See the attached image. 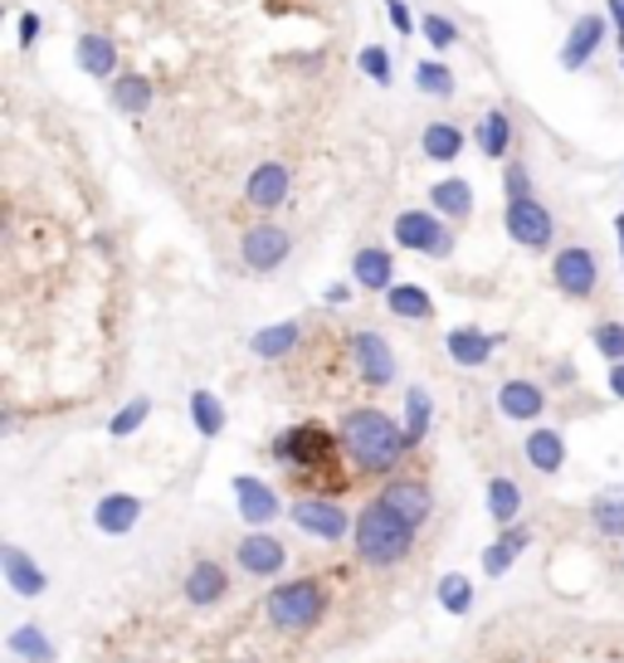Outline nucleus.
Masks as SVG:
<instances>
[{"label":"nucleus","mask_w":624,"mask_h":663,"mask_svg":"<svg viewBox=\"0 0 624 663\" xmlns=\"http://www.w3.org/2000/svg\"><path fill=\"white\" fill-rule=\"evenodd\" d=\"M347 293H351L347 284H333V288H327V303H347Z\"/></svg>","instance_id":"47"},{"label":"nucleus","mask_w":624,"mask_h":663,"mask_svg":"<svg viewBox=\"0 0 624 663\" xmlns=\"http://www.w3.org/2000/svg\"><path fill=\"white\" fill-rule=\"evenodd\" d=\"M430 420H434V400L424 386H410L406 390V439L410 445H420L424 435H430Z\"/></svg>","instance_id":"34"},{"label":"nucleus","mask_w":624,"mask_h":663,"mask_svg":"<svg viewBox=\"0 0 624 663\" xmlns=\"http://www.w3.org/2000/svg\"><path fill=\"white\" fill-rule=\"evenodd\" d=\"M191 420H195V435H201V439L225 435V405H219L215 390H195V396H191Z\"/></svg>","instance_id":"31"},{"label":"nucleus","mask_w":624,"mask_h":663,"mask_svg":"<svg viewBox=\"0 0 624 663\" xmlns=\"http://www.w3.org/2000/svg\"><path fill=\"white\" fill-rule=\"evenodd\" d=\"M298 337H303L298 323H278V327L254 332V337H249V351L259 356V361H278V356H288L293 347H298Z\"/></svg>","instance_id":"29"},{"label":"nucleus","mask_w":624,"mask_h":663,"mask_svg":"<svg viewBox=\"0 0 624 663\" xmlns=\"http://www.w3.org/2000/svg\"><path fill=\"white\" fill-rule=\"evenodd\" d=\"M552 278L566 298H591L601 288V259L585 244H571V249H561L552 259Z\"/></svg>","instance_id":"7"},{"label":"nucleus","mask_w":624,"mask_h":663,"mask_svg":"<svg viewBox=\"0 0 624 663\" xmlns=\"http://www.w3.org/2000/svg\"><path fill=\"white\" fill-rule=\"evenodd\" d=\"M528 547H532V532H528V527H522V522L503 527V537H498V542L483 551V575H508L512 561H518Z\"/></svg>","instance_id":"23"},{"label":"nucleus","mask_w":624,"mask_h":663,"mask_svg":"<svg viewBox=\"0 0 624 663\" xmlns=\"http://www.w3.org/2000/svg\"><path fill=\"white\" fill-rule=\"evenodd\" d=\"M420 152H424V162H439V166L459 162L463 128H454V122H430V128H424V137H420Z\"/></svg>","instance_id":"26"},{"label":"nucleus","mask_w":624,"mask_h":663,"mask_svg":"<svg viewBox=\"0 0 624 663\" xmlns=\"http://www.w3.org/2000/svg\"><path fill=\"white\" fill-rule=\"evenodd\" d=\"M357 64H361V73L371 83H381V89H390V83H396V69H390V54L381 44H366L361 54H357Z\"/></svg>","instance_id":"39"},{"label":"nucleus","mask_w":624,"mask_h":663,"mask_svg":"<svg viewBox=\"0 0 624 663\" xmlns=\"http://www.w3.org/2000/svg\"><path fill=\"white\" fill-rule=\"evenodd\" d=\"M79 69L93 79H117V44L108 34H79Z\"/></svg>","instance_id":"25"},{"label":"nucleus","mask_w":624,"mask_h":663,"mask_svg":"<svg viewBox=\"0 0 624 663\" xmlns=\"http://www.w3.org/2000/svg\"><path fill=\"white\" fill-rule=\"evenodd\" d=\"M152 83L142 79V73H117V83H113V103L122 108V113H146V108H152Z\"/></svg>","instance_id":"35"},{"label":"nucleus","mask_w":624,"mask_h":663,"mask_svg":"<svg viewBox=\"0 0 624 663\" xmlns=\"http://www.w3.org/2000/svg\"><path fill=\"white\" fill-rule=\"evenodd\" d=\"M390 239H396L400 249L434 254V259H449V254H454V235L444 230V215L439 211H400Z\"/></svg>","instance_id":"4"},{"label":"nucleus","mask_w":624,"mask_h":663,"mask_svg":"<svg viewBox=\"0 0 624 663\" xmlns=\"http://www.w3.org/2000/svg\"><path fill=\"white\" fill-rule=\"evenodd\" d=\"M591 527L601 537H615V542H624V488H610V493H601L591 502Z\"/></svg>","instance_id":"30"},{"label":"nucleus","mask_w":624,"mask_h":663,"mask_svg":"<svg viewBox=\"0 0 624 663\" xmlns=\"http://www.w3.org/2000/svg\"><path fill=\"white\" fill-rule=\"evenodd\" d=\"M146 415H152V400H146V396H132V400H127V405H122V410L113 415V420H108V435H113V439L137 435V429L146 425Z\"/></svg>","instance_id":"38"},{"label":"nucleus","mask_w":624,"mask_h":663,"mask_svg":"<svg viewBox=\"0 0 624 663\" xmlns=\"http://www.w3.org/2000/svg\"><path fill=\"white\" fill-rule=\"evenodd\" d=\"M415 89H420L424 98H454L459 79H454V69H449V64L420 59V64H415Z\"/></svg>","instance_id":"36"},{"label":"nucleus","mask_w":624,"mask_h":663,"mask_svg":"<svg viewBox=\"0 0 624 663\" xmlns=\"http://www.w3.org/2000/svg\"><path fill=\"white\" fill-rule=\"evenodd\" d=\"M235 561H239V571H244V575H259V581H274V575L288 567V547L278 542L274 532H259V527H254V532L235 547Z\"/></svg>","instance_id":"9"},{"label":"nucleus","mask_w":624,"mask_h":663,"mask_svg":"<svg viewBox=\"0 0 624 663\" xmlns=\"http://www.w3.org/2000/svg\"><path fill=\"white\" fill-rule=\"evenodd\" d=\"M430 211H439L444 220H469L473 215V186L459 176H444L430 186Z\"/></svg>","instance_id":"24"},{"label":"nucleus","mask_w":624,"mask_h":663,"mask_svg":"<svg viewBox=\"0 0 624 663\" xmlns=\"http://www.w3.org/2000/svg\"><path fill=\"white\" fill-rule=\"evenodd\" d=\"M610 6V24H615V44H620V59H624V0H605Z\"/></svg>","instance_id":"44"},{"label":"nucleus","mask_w":624,"mask_h":663,"mask_svg":"<svg viewBox=\"0 0 624 663\" xmlns=\"http://www.w3.org/2000/svg\"><path fill=\"white\" fill-rule=\"evenodd\" d=\"M518 512H522V488L512 483V478H493V483H488V518L498 527H512Z\"/></svg>","instance_id":"32"},{"label":"nucleus","mask_w":624,"mask_h":663,"mask_svg":"<svg viewBox=\"0 0 624 663\" xmlns=\"http://www.w3.org/2000/svg\"><path fill=\"white\" fill-rule=\"evenodd\" d=\"M264 610H268V620H274V630L303 634L323 620L327 591H323V581H288V585H278V591H268Z\"/></svg>","instance_id":"3"},{"label":"nucleus","mask_w":624,"mask_h":663,"mask_svg":"<svg viewBox=\"0 0 624 663\" xmlns=\"http://www.w3.org/2000/svg\"><path fill=\"white\" fill-rule=\"evenodd\" d=\"M239 254L254 274H274V268L293 254V239H288V230H278V225H254V230H244Z\"/></svg>","instance_id":"10"},{"label":"nucleus","mask_w":624,"mask_h":663,"mask_svg":"<svg viewBox=\"0 0 624 663\" xmlns=\"http://www.w3.org/2000/svg\"><path fill=\"white\" fill-rule=\"evenodd\" d=\"M351 278H357V288L386 293L390 278H396V259H390V249H381V244H366V249H357V259H351Z\"/></svg>","instance_id":"21"},{"label":"nucleus","mask_w":624,"mask_h":663,"mask_svg":"<svg viewBox=\"0 0 624 663\" xmlns=\"http://www.w3.org/2000/svg\"><path fill=\"white\" fill-rule=\"evenodd\" d=\"M93 522H98V532H103V537H127L132 527L142 522V498H132V493H108V498H98Z\"/></svg>","instance_id":"16"},{"label":"nucleus","mask_w":624,"mask_h":663,"mask_svg":"<svg viewBox=\"0 0 624 663\" xmlns=\"http://www.w3.org/2000/svg\"><path fill=\"white\" fill-rule=\"evenodd\" d=\"M6 649L16 659H24V663H54L59 659V649L49 644V634L40 630V624H20V630H10Z\"/></svg>","instance_id":"28"},{"label":"nucleus","mask_w":624,"mask_h":663,"mask_svg":"<svg viewBox=\"0 0 624 663\" xmlns=\"http://www.w3.org/2000/svg\"><path fill=\"white\" fill-rule=\"evenodd\" d=\"M498 410H503V420H536L546 410V390L536 380H503L498 386Z\"/></svg>","instance_id":"17"},{"label":"nucleus","mask_w":624,"mask_h":663,"mask_svg":"<svg viewBox=\"0 0 624 663\" xmlns=\"http://www.w3.org/2000/svg\"><path fill=\"white\" fill-rule=\"evenodd\" d=\"M333 453V435L323 425H293L288 435L274 439V459L288 463V469H313Z\"/></svg>","instance_id":"8"},{"label":"nucleus","mask_w":624,"mask_h":663,"mask_svg":"<svg viewBox=\"0 0 624 663\" xmlns=\"http://www.w3.org/2000/svg\"><path fill=\"white\" fill-rule=\"evenodd\" d=\"M351 366L361 371L366 386H390L396 380V351L381 332H357L351 337Z\"/></svg>","instance_id":"11"},{"label":"nucleus","mask_w":624,"mask_h":663,"mask_svg":"<svg viewBox=\"0 0 624 663\" xmlns=\"http://www.w3.org/2000/svg\"><path fill=\"white\" fill-rule=\"evenodd\" d=\"M498 341H503V337H493V332L454 327L444 337V347H449V356H454L459 366H488V361H493V351H498Z\"/></svg>","instance_id":"19"},{"label":"nucleus","mask_w":624,"mask_h":663,"mask_svg":"<svg viewBox=\"0 0 624 663\" xmlns=\"http://www.w3.org/2000/svg\"><path fill=\"white\" fill-rule=\"evenodd\" d=\"M288 518H293V527H298L303 537H313V542H341L347 527H351V512L341 508V502H333V498H298L288 508Z\"/></svg>","instance_id":"6"},{"label":"nucleus","mask_w":624,"mask_h":663,"mask_svg":"<svg viewBox=\"0 0 624 663\" xmlns=\"http://www.w3.org/2000/svg\"><path fill=\"white\" fill-rule=\"evenodd\" d=\"M610 396H620V400H624V361L610 366Z\"/></svg>","instance_id":"46"},{"label":"nucleus","mask_w":624,"mask_h":663,"mask_svg":"<svg viewBox=\"0 0 624 663\" xmlns=\"http://www.w3.org/2000/svg\"><path fill=\"white\" fill-rule=\"evenodd\" d=\"M381 498H386L396 512H406L415 527L430 522V512H434V493H430L424 483H415V478H396V483H386Z\"/></svg>","instance_id":"20"},{"label":"nucleus","mask_w":624,"mask_h":663,"mask_svg":"<svg viewBox=\"0 0 624 663\" xmlns=\"http://www.w3.org/2000/svg\"><path fill=\"white\" fill-rule=\"evenodd\" d=\"M479 146H483V156H493V162H503V156H508V146H512V118L503 113V108L483 113V122H479Z\"/></svg>","instance_id":"33"},{"label":"nucleus","mask_w":624,"mask_h":663,"mask_svg":"<svg viewBox=\"0 0 624 663\" xmlns=\"http://www.w3.org/2000/svg\"><path fill=\"white\" fill-rule=\"evenodd\" d=\"M288 186H293V176L284 162H259L249 171V181H244V201H249L254 211H278V205L288 201Z\"/></svg>","instance_id":"13"},{"label":"nucleus","mask_w":624,"mask_h":663,"mask_svg":"<svg viewBox=\"0 0 624 663\" xmlns=\"http://www.w3.org/2000/svg\"><path fill=\"white\" fill-rule=\"evenodd\" d=\"M235 512L264 532L274 518H284V502H278L274 483H264V478H254V473H239L235 478Z\"/></svg>","instance_id":"12"},{"label":"nucleus","mask_w":624,"mask_h":663,"mask_svg":"<svg viewBox=\"0 0 624 663\" xmlns=\"http://www.w3.org/2000/svg\"><path fill=\"white\" fill-rule=\"evenodd\" d=\"M381 6H386L390 24H396V34H415V16H410L406 0H381Z\"/></svg>","instance_id":"43"},{"label":"nucleus","mask_w":624,"mask_h":663,"mask_svg":"<svg viewBox=\"0 0 624 663\" xmlns=\"http://www.w3.org/2000/svg\"><path fill=\"white\" fill-rule=\"evenodd\" d=\"M225 591H229L225 567H219V561H195L191 575H186V600H191V605L195 610H211V605L225 600Z\"/></svg>","instance_id":"18"},{"label":"nucleus","mask_w":624,"mask_h":663,"mask_svg":"<svg viewBox=\"0 0 624 663\" xmlns=\"http://www.w3.org/2000/svg\"><path fill=\"white\" fill-rule=\"evenodd\" d=\"M415 532L420 527L406 512H396L386 498H376L357 512V557L366 567H400L415 551Z\"/></svg>","instance_id":"2"},{"label":"nucleus","mask_w":624,"mask_h":663,"mask_svg":"<svg viewBox=\"0 0 624 663\" xmlns=\"http://www.w3.org/2000/svg\"><path fill=\"white\" fill-rule=\"evenodd\" d=\"M503 225L508 235L522 244V249H546V244L556 239V220L546 211L536 195H508L503 205Z\"/></svg>","instance_id":"5"},{"label":"nucleus","mask_w":624,"mask_h":663,"mask_svg":"<svg viewBox=\"0 0 624 663\" xmlns=\"http://www.w3.org/2000/svg\"><path fill=\"white\" fill-rule=\"evenodd\" d=\"M439 605H444L449 615H469L473 610V581L469 575H459V571L439 575Z\"/></svg>","instance_id":"37"},{"label":"nucleus","mask_w":624,"mask_h":663,"mask_svg":"<svg viewBox=\"0 0 624 663\" xmlns=\"http://www.w3.org/2000/svg\"><path fill=\"white\" fill-rule=\"evenodd\" d=\"M591 341H595V351H601L610 366L624 361V323H601L591 332Z\"/></svg>","instance_id":"40"},{"label":"nucleus","mask_w":624,"mask_h":663,"mask_svg":"<svg viewBox=\"0 0 624 663\" xmlns=\"http://www.w3.org/2000/svg\"><path fill=\"white\" fill-rule=\"evenodd\" d=\"M503 191H508V195H532L528 166H522V162H508V171H503Z\"/></svg>","instance_id":"42"},{"label":"nucleus","mask_w":624,"mask_h":663,"mask_svg":"<svg viewBox=\"0 0 624 663\" xmlns=\"http://www.w3.org/2000/svg\"><path fill=\"white\" fill-rule=\"evenodd\" d=\"M40 40V16H20V49H34Z\"/></svg>","instance_id":"45"},{"label":"nucleus","mask_w":624,"mask_h":663,"mask_svg":"<svg viewBox=\"0 0 624 663\" xmlns=\"http://www.w3.org/2000/svg\"><path fill=\"white\" fill-rule=\"evenodd\" d=\"M386 308L390 317H406V323H424V317H434V303L430 293L420 284H390L386 288Z\"/></svg>","instance_id":"27"},{"label":"nucleus","mask_w":624,"mask_h":663,"mask_svg":"<svg viewBox=\"0 0 624 663\" xmlns=\"http://www.w3.org/2000/svg\"><path fill=\"white\" fill-rule=\"evenodd\" d=\"M605 16H581L576 24H571V34H566V44H561V69H585L595 59V49L605 44Z\"/></svg>","instance_id":"14"},{"label":"nucleus","mask_w":624,"mask_h":663,"mask_svg":"<svg viewBox=\"0 0 624 663\" xmlns=\"http://www.w3.org/2000/svg\"><path fill=\"white\" fill-rule=\"evenodd\" d=\"M0 571H6V585L24 600L44 595L49 591V575L40 571V561H30V551L24 547H0Z\"/></svg>","instance_id":"15"},{"label":"nucleus","mask_w":624,"mask_h":663,"mask_svg":"<svg viewBox=\"0 0 624 663\" xmlns=\"http://www.w3.org/2000/svg\"><path fill=\"white\" fill-rule=\"evenodd\" d=\"M522 453H528V463L536 473H561V463H566V435L552 429V425H542V429H532L528 435Z\"/></svg>","instance_id":"22"},{"label":"nucleus","mask_w":624,"mask_h":663,"mask_svg":"<svg viewBox=\"0 0 624 663\" xmlns=\"http://www.w3.org/2000/svg\"><path fill=\"white\" fill-rule=\"evenodd\" d=\"M615 235H620V264H624V211L615 215Z\"/></svg>","instance_id":"48"},{"label":"nucleus","mask_w":624,"mask_h":663,"mask_svg":"<svg viewBox=\"0 0 624 663\" xmlns=\"http://www.w3.org/2000/svg\"><path fill=\"white\" fill-rule=\"evenodd\" d=\"M337 439H341V449L351 453V463L366 473H390L400 463V453L410 449L406 425H396L381 410H351L347 420H341Z\"/></svg>","instance_id":"1"},{"label":"nucleus","mask_w":624,"mask_h":663,"mask_svg":"<svg viewBox=\"0 0 624 663\" xmlns=\"http://www.w3.org/2000/svg\"><path fill=\"white\" fill-rule=\"evenodd\" d=\"M420 34H424V40H430L434 49H454V44H459V24L444 20V16H424V20H420Z\"/></svg>","instance_id":"41"}]
</instances>
